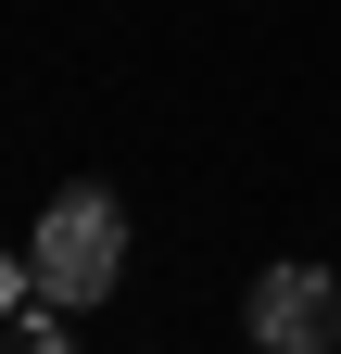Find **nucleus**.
Instances as JSON below:
<instances>
[{
  "mask_svg": "<svg viewBox=\"0 0 341 354\" xmlns=\"http://www.w3.org/2000/svg\"><path fill=\"white\" fill-rule=\"evenodd\" d=\"M240 317H253L266 354H341V279L329 266H266Z\"/></svg>",
  "mask_w": 341,
  "mask_h": 354,
  "instance_id": "2",
  "label": "nucleus"
},
{
  "mask_svg": "<svg viewBox=\"0 0 341 354\" xmlns=\"http://www.w3.org/2000/svg\"><path fill=\"white\" fill-rule=\"evenodd\" d=\"M26 304H38V266H26V253H0V317H26Z\"/></svg>",
  "mask_w": 341,
  "mask_h": 354,
  "instance_id": "3",
  "label": "nucleus"
},
{
  "mask_svg": "<svg viewBox=\"0 0 341 354\" xmlns=\"http://www.w3.org/2000/svg\"><path fill=\"white\" fill-rule=\"evenodd\" d=\"M26 266H38V304L51 317H76V304H101L126 279V203L114 190H51L26 228Z\"/></svg>",
  "mask_w": 341,
  "mask_h": 354,
  "instance_id": "1",
  "label": "nucleus"
},
{
  "mask_svg": "<svg viewBox=\"0 0 341 354\" xmlns=\"http://www.w3.org/2000/svg\"><path fill=\"white\" fill-rule=\"evenodd\" d=\"M13 354H76V342H64V329H51V304H38V329H26V342H13Z\"/></svg>",
  "mask_w": 341,
  "mask_h": 354,
  "instance_id": "4",
  "label": "nucleus"
}]
</instances>
